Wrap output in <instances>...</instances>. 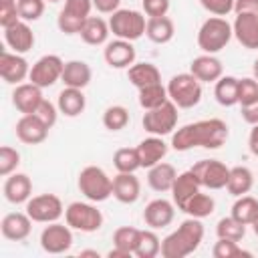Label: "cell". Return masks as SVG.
Returning a JSON list of instances; mask_svg holds the SVG:
<instances>
[{"instance_id":"obj_3","label":"cell","mask_w":258,"mask_h":258,"mask_svg":"<svg viewBox=\"0 0 258 258\" xmlns=\"http://www.w3.org/2000/svg\"><path fill=\"white\" fill-rule=\"evenodd\" d=\"M232 36V24L224 16H210L198 30V46L206 54H216L228 46Z\"/></svg>"},{"instance_id":"obj_25","label":"cell","mask_w":258,"mask_h":258,"mask_svg":"<svg viewBox=\"0 0 258 258\" xmlns=\"http://www.w3.org/2000/svg\"><path fill=\"white\" fill-rule=\"evenodd\" d=\"M4 198L10 204H26L32 198V181L26 173H10L4 181Z\"/></svg>"},{"instance_id":"obj_58","label":"cell","mask_w":258,"mask_h":258,"mask_svg":"<svg viewBox=\"0 0 258 258\" xmlns=\"http://www.w3.org/2000/svg\"><path fill=\"white\" fill-rule=\"evenodd\" d=\"M252 230H254V234H256V236H258V218H256V222H254V224H252Z\"/></svg>"},{"instance_id":"obj_36","label":"cell","mask_w":258,"mask_h":258,"mask_svg":"<svg viewBox=\"0 0 258 258\" xmlns=\"http://www.w3.org/2000/svg\"><path fill=\"white\" fill-rule=\"evenodd\" d=\"M161 254V240L155 234L153 228L149 230H139V238H137V246L133 256L137 258H155Z\"/></svg>"},{"instance_id":"obj_4","label":"cell","mask_w":258,"mask_h":258,"mask_svg":"<svg viewBox=\"0 0 258 258\" xmlns=\"http://www.w3.org/2000/svg\"><path fill=\"white\" fill-rule=\"evenodd\" d=\"M79 191L93 204L105 202L113 196V177L107 175V171L99 165H87L79 173Z\"/></svg>"},{"instance_id":"obj_7","label":"cell","mask_w":258,"mask_h":258,"mask_svg":"<svg viewBox=\"0 0 258 258\" xmlns=\"http://www.w3.org/2000/svg\"><path fill=\"white\" fill-rule=\"evenodd\" d=\"M64 220L73 230L91 234L101 230L103 226V214L93 202H73L64 210Z\"/></svg>"},{"instance_id":"obj_17","label":"cell","mask_w":258,"mask_h":258,"mask_svg":"<svg viewBox=\"0 0 258 258\" xmlns=\"http://www.w3.org/2000/svg\"><path fill=\"white\" fill-rule=\"evenodd\" d=\"M0 230L6 240H12V242L26 240L32 230V218L26 212H10L2 218Z\"/></svg>"},{"instance_id":"obj_35","label":"cell","mask_w":258,"mask_h":258,"mask_svg":"<svg viewBox=\"0 0 258 258\" xmlns=\"http://www.w3.org/2000/svg\"><path fill=\"white\" fill-rule=\"evenodd\" d=\"M214 210H216V200L210 194H202V191H198L194 198H189L187 204L181 208L183 214H187L189 218H200V220L212 216Z\"/></svg>"},{"instance_id":"obj_44","label":"cell","mask_w":258,"mask_h":258,"mask_svg":"<svg viewBox=\"0 0 258 258\" xmlns=\"http://www.w3.org/2000/svg\"><path fill=\"white\" fill-rule=\"evenodd\" d=\"M44 4L46 0H18L16 8H18V16L24 22H34L44 14Z\"/></svg>"},{"instance_id":"obj_5","label":"cell","mask_w":258,"mask_h":258,"mask_svg":"<svg viewBox=\"0 0 258 258\" xmlns=\"http://www.w3.org/2000/svg\"><path fill=\"white\" fill-rule=\"evenodd\" d=\"M167 95L177 109H191L202 101V83L191 73L173 75L167 83Z\"/></svg>"},{"instance_id":"obj_47","label":"cell","mask_w":258,"mask_h":258,"mask_svg":"<svg viewBox=\"0 0 258 258\" xmlns=\"http://www.w3.org/2000/svg\"><path fill=\"white\" fill-rule=\"evenodd\" d=\"M58 107L54 105V103H50L48 99H42V103L38 105V109L34 111V115L50 129V127H54V123H56V119H58Z\"/></svg>"},{"instance_id":"obj_22","label":"cell","mask_w":258,"mask_h":258,"mask_svg":"<svg viewBox=\"0 0 258 258\" xmlns=\"http://www.w3.org/2000/svg\"><path fill=\"white\" fill-rule=\"evenodd\" d=\"M189 73L200 81V83H216L220 77H224V67L222 60L216 58L214 54H200L191 60Z\"/></svg>"},{"instance_id":"obj_15","label":"cell","mask_w":258,"mask_h":258,"mask_svg":"<svg viewBox=\"0 0 258 258\" xmlns=\"http://www.w3.org/2000/svg\"><path fill=\"white\" fill-rule=\"evenodd\" d=\"M173 218H175V204L163 198L151 200L143 210V222L153 230L167 228L173 222Z\"/></svg>"},{"instance_id":"obj_43","label":"cell","mask_w":258,"mask_h":258,"mask_svg":"<svg viewBox=\"0 0 258 258\" xmlns=\"http://www.w3.org/2000/svg\"><path fill=\"white\" fill-rule=\"evenodd\" d=\"M258 101V81L254 77L238 79V105L246 107Z\"/></svg>"},{"instance_id":"obj_6","label":"cell","mask_w":258,"mask_h":258,"mask_svg":"<svg viewBox=\"0 0 258 258\" xmlns=\"http://www.w3.org/2000/svg\"><path fill=\"white\" fill-rule=\"evenodd\" d=\"M147 18L139 10H129V8H119L117 12L111 14L109 18V28L117 38L123 40H137L145 34Z\"/></svg>"},{"instance_id":"obj_14","label":"cell","mask_w":258,"mask_h":258,"mask_svg":"<svg viewBox=\"0 0 258 258\" xmlns=\"http://www.w3.org/2000/svg\"><path fill=\"white\" fill-rule=\"evenodd\" d=\"M0 75H2L4 83L20 85L30 75V64L22 54L10 52V50H2L0 52Z\"/></svg>"},{"instance_id":"obj_40","label":"cell","mask_w":258,"mask_h":258,"mask_svg":"<svg viewBox=\"0 0 258 258\" xmlns=\"http://www.w3.org/2000/svg\"><path fill=\"white\" fill-rule=\"evenodd\" d=\"M137 238H139V230L133 226H121L113 232V246L121 252H125L127 256H133L135 246H137Z\"/></svg>"},{"instance_id":"obj_24","label":"cell","mask_w":258,"mask_h":258,"mask_svg":"<svg viewBox=\"0 0 258 258\" xmlns=\"http://www.w3.org/2000/svg\"><path fill=\"white\" fill-rule=\"evenodd\" d=\"M141 196V181L135 173H121L113 177V198L121 204H135Z\"/></svg>"},{"instance_id":"obj_37","label":"cell","mask_w":258,"mask_h":258,"mask_svg":"<svg viewBox=\"0 0 258 258\" xmlns=\"http://www.w3.org/2000/svg\"><path fill=\"white\" fill-rule=\"evenodd\" d=\"M230 216H234L238 222H242L246 226H252L258 218V200L254 196H248V194L236 198Z\"/></svg>"},{"instance_id":"obj_28","label":"cell","mask_w":258,"mask_h":258,"mask_svg":"<svg viewBox=\"0 0 258 258\" xmlns=\"http://www.w3.org/2000/svg\"><path fill=\"white\" fill-rule=\"evenodd\" d=\"M175 177H177L175 167H173L171 163H165V161L155 163V165L149 167V171H147V183H149V187H151L153 191H159V194L171 191V185H173Z\"/></svg>"},{"instance_id":"obj_56","label":"cell","mask_w":258,"mask_h":258,"mask_svg":"<svg viewBox=\"0 0 258 258\" xmlns=\"http://www.w3.org/2000/svg\"><path fill=\"white\" fill-rule=\"evenodd\" d=\"M252 73H254V79L258 81V58L254 60V67H252Z\"/></svg>"},{"instance_id":"obj_11","label":"cell","mask_w":258,"mask_h":258,"mask_svg":"<svg viewBox=\"0 0 258 258\" xmlns=\"http://www.w3.org/2000/svg\"><path fill=\"white\" fill-rule=\"evenodd\" d=\"M189 169L194 171L202 187H208V189L226 187L228 177H230V167L220 159H200Z\"/></svg>"},{"instance_id":"obj_33","label":"cell","mask_w":258,"mask_h":258,"mask_svg":"<svg viewBox=\"0 0 258 258\" xmlns=\"http://www.w3.org/2000/svg\"><path fill=\"white\" fill-rule=\"evenodd\" d=\"M254 185V173L246 167V165H236V167H230V177H228V183H226V189L234 196V198H240V196H246Z\"/></svg>"},{"instance_id":"obj_16","label":"cell","mask_w":258,"mask_h":258,"mask_svg":"<svg viewBox=\"0 0 258 258\" xmlns=\"http://www.w3.org/2000/svg\"><path fill=\"white\" fill-rule=\"evenodd\" d=\"M135 56H137V52H135L133 42L123 40V38L107 42L105 50H103V58L111 69H129L135 62Z\"/></svg>"},{"instance_id":"obj_10","label":"cell","mask_w":258,"mask_h":258,"mask_svg":"<svg viewBox=\"0 0 258 258\" xmlns=\"http://www.w3.org/2000/svg\"><path fill=\"white\" fill-rule=\"evenodd\" d=\"M64 206L60 202L58 196L54 194H40V196H32L26 202V214L32 218V222L38 224H50V222H58L60 216H64Z\"/></svg>"},{"instance_id":"obj_52","label":"cell","mask_w":258,"mask_h":258,"mask_svg":"<svg viewBox=\"0 0 258 258\" xmlns=\"http://www.w3.org/2000/svg\"><path fill=\"white\" fill-rule=\"evenodd\" d=\"M121 6V0H93V8H97V12L101 14H113L117 12Z\"/></svg>"},{"instance_id":"obj_1","label":"cell","mask_w":258,"mask_h":258,"mask_svg":"<svg viewBox=\"0 0 258 258\" xmlns=\"http://www.w3.org/2000/svg\"><path fill=\"white\" fill-rule=\"evenodd\" d=\"M228 125L222 119H202L196 123H187L173 131L171 147L175 151H189L194 147L204 149H220L228 141Z\"/></svg>"},{"instance_id":"obj_18","label":"cell","mask_w":258,"mask_h":258,"mask_svg":"<svg viewBox=\"0 0 258 258\" xmlns=\"http://www.w3.org/2000/svg\"><path fill=\"white\" fill-rule=\"evenodd\" d=\"M232 32L244 48L248 50L258 48V16L256 14H236L232 22Z\"/></svg>"},{"instance_id":"obj_51","label":"cell","mask_w":258,"mask_h":258,"mask_svg":"<svg viewBox=\"0 0 258 258\" xmlns=\"http://www.w3.org/2000/svg\"><path fill=\"white\" fill-rule=\"evenodd\" d=\"M234 12L258 16V0H234Z\"/></svg>"},{"instance_id":"obj_38","label":"cell","mask_w":258,"mask_h":258,"mask_svg":"<svg viewBox=\"0 0 258 258\" xmlns=\"http://www.w3.org/2000/svg\"><path fill=\"white\" fill-rule=\"evenodd\" d=\"M139 91V105L145 109V111H149V109H155V107H159V105H163L167 99H169V95H167V87H163L161 83H155V85H147V87H143V89H137Z\"/></svg>"},{"instance_id":"obj_19","label":"cell","mask_w":258,"mask_h":258,"mask_svg":"<svg viewBox=\"0 0 258 258\" xmlns=\"http://www.w3.org/2000/svg\"><path fill=\"white\" fill-rule=\"evenodd\" d=\"M42 99H44L42 97V89L38 85H34V83H20L12 91V105L22 115L34 113L38 109V105L42 103Z\"/></svg>"},{"instance_id":"obj_32","label":"cell","mask_w":258,"mask_h":258,"mask_svg":"<svg viewBox=\"0 0 258 258\" xmlns=\"http://www.w3.org/2000/svg\"><path fill=\"white\" fill-rule=\"evenodd\" d=\"M127 79L133 87L143 89L147 85L161 83V73L153 62H133L127 69Z\"/></svg>"},{"instance_id":"obj_55","label":"cell","mask_w":258,"mask_h":258,"mask_svg":"<svg viewBox=\"0 0 258 258\" xmlns=\"http://www.w3.org/2000/svg\"><path fill=\"white\" fill-rule=\"evenodd\" d=\"M81 256H93V258H99V252H97V250H81Z\"/></svg>"},{"instance_id":"obj_26","label":"cell","mask_w":258,"mask_h":258,"mask_svg":"<svg viewBox=\"0 0 258 258\" xmlns=\"http://www.w3.org/2000/svg\"><path fill=\"white\" fill-rule=\"evenodd\" d=\"M137 151H139L141 167L149 169V167H153L155 163H159L167 155V143L159 135H151V137H145L137 145Z\"/></svg>"},{"instance_id":"obj_12","label":"cell","mask_w":258,"mask_h":258,"mask_svg":"<svg viewBox=\"0 0 258 258\" xmlns=\"http://www.w3.org/2000/svg\"><path fill=\"white\" fill-rule=\"evenodd\" d=\"M62 69H64V60L58 54H44V56H40L30 67L28 81L34 83V85H38L40 89L52 87L56 81H60Z\"/></svg>"},{"instance_id":"obj_42","label":"cell","mask_w":258,"mask_h":258,"mask_svg":"<svg viewBox=\"0 0 258 258\" xmlns=\"http://www.w3.org/2000/svg\"><path fill=\"white\" fill-rule=\"evenodd\" d=\"M216 234H218V238H228V240L240 242L246 236V224L238 222L234 216H228L216 224Z\"/></svg>"},{"instance_id":"obj_39","label":"cell","mask_w":258,"mask_h":258,"mask_svg":"<svg viewBox=\"0 0 258 258\" xmlns=\"http://www.w3.org/2000/svg\"><path fill=\"white\" fill-rule=\"evenodd\" d=\"M113 165L121 173H135L137 169H141L137 147H121V149H117L115 155H113Z\"/></svg>"},{"instance_id":"obj_21","label":"cell","mask_w":258,"mask_h":258,"mask_svg":"<svg viewBox=\"0 0 258 258\" xmlns=\"http://www.w3.org/2000/svg\"><path fill=\"white\" fill-rule=\"evenodd\" d=\"M2 30H4V42L8 44V48L12 52L24 54L34 46V32L28 26V22L18 20L16 24H12L8 28H2Z\"/></svg>"},{"instance_id":"obj_27","label":"cell","mask_w":258,"mask_h":258,"mask_svg":"<svg viewBox=\"0 0 258 258\" xmlns=\"http://www.w3.org/2000/svg\"><path fill=\"white\" fill-rule=\"evenodd\" d=\"M91 77H93V71L85 60H69V62H64L60 81L64 87L85 89L91 83Z\"/></svg>"},{"instance_id":"obj_20","label":"cell","mask_w":258,"mask_h":258,"mask_svg":"<svg viewBox=\"0 0 258 258\" xmlns=\"http://www.w3.org/2000/svg\"><path fill=\"white\" fill-rule=\"evenodd\" d=\"M16 137L26 145H38L48 137V127L34 115H22L16 121Z\"/></svg>"},{"instance_id":"obj_9","label":"cell","mask_w":258,"mask_h":258,"mask_svg":"<svg viewBox=\"0 0 258 258\" xmlns=\"http://www.w3.org/2000/svg\"><path fill=\"white\" fill-rule=\"evenodd\" d=\"M93 0H64V6L58 12L56 26L64 34H79L85 20L91 16Z\"/></svg>"},{"instance_id":"obj_46","label":"cell","mask_w":258,"mask_h":258,"mask_svg":"<svg viewBox=\"0 0 258 258\" xmlns=\"http://www.w3.org/2000/svg\"><path fill=\"white\" fill-rule=\"evenodd\" d=\"M18 165H20V153L10 145H2L0 147V175L8 177L10 173L16 171Z\"/></svg>"},{"instance_id":"obj_50","label":"cell","mask_w":258,"mask_h":258,"mask_svg":"<svg viewBox=\"0 0 258 258\" xmlns=\"http://www.w3.org/2000/svg\"><path fill=\"white\" fill-rule=\"evenodd\" d=\"M18 20H20V16H18V8H16V4L0 6V26H2V28H8V26L16 24Z\"/></svg>"},{"instance_id":"obj_45","label":"cell","mask_w":258,"mask_h":258,"mask_svg":"<svg viewBox=\"0 0 258 258\" xmlns=\"http://www.w3.org/2000/svg\"><path fill=\"white\" fill-rule=\"evenodd\" d=\"M214 258H238V256H250V252L242 250L238 246L236 240H228V238H218V242L212 248Z\"/></svg>"},{"instance_id":"obj_53","label":"cell","mask_w":258,"mask_h":258,"mask_svg":"<svg viewBox=\"0 0 258 258\" xmlns=\"http://www.w3.org/2000/svg\"><path fill=\"white\" fill-rule=\"evenodd\" d=\"M242 119H244L248 125H256V123H258V101L252 103V105L242 107Z\"/></svg>"},{"instance_id":"obj_8","label":"cell","mask_w":258,"mask_h":258,"mask_svg":"<svg viewBox=\"0 0 258 258\" xmlns=\"http://www.w3.org/2000/svg\"><path fill=\"white\" fill-rule=\"evenodd\" d=\"M141 123H143V129L151 135H159V137L169 135L177 125V105L167 99L163 105L145 111Z\"/></svg>"},{"instance_id":"obj_49","label":"cell","mask_w":258,"mask_h":258,"mask_svg":"<svg viewBox=\"0 0 258 258\" xmlns=\"http://www.w3.org/2000/svg\"><path fill=\"white\" fill-rule=\"evenodd\" d=\"M143 12L147 14V18L153 16H167L169 12V0H141Z\"/></svg>"},{"instance_id":"obj_30","label":"cell","mask_w":258,"mask_h":258,"mask_svg":"<svg viewBox=\"0 0 258 258\" xmlns=\"http://www.w3.org/2000/svg\"><path fill=\"white\" fill-rule=\"evenodd\" d=\"M56 107L64 117H79L85 107H87V99L83 95V89H73V87H64L58 93L56 99Z\"/></svg>"},{"instance_id":"obj_13","label":"cell","mask_w":258,"mask_h":258,"mask_svg":"<svg viewBox=\"0 0 258 258\" xmlns=\"http://www.w3.org/2000/svg\"><path fill=\"white\" fill-rule=\"evenodd\" d=\"M73 246V228L60 222H50L40 232V248L48 254H64Z\"/></svg>"},{"instance_id":"obj_48","label":"cell","mask_w":258,"mask_h":258,"mask_svg":"<svg viewBox=\"0 0 258 258\" xmlns=\"http://www.w3.org/2000/svg\"><path fill=\"white\" fill-rule=\"evenodd\" d=\"M200 4L214 16H228L234 12V0H200Z\"/></svg>"},{"instance_id":"obj_54","label":"cell","mask_w":258,"mask_h":258,"mask_svg":"<svg viewBox=\"0 0 258 258\" xmlns=\"http://www.w3.org/2000/svg\"><path fill=\"white\" fill-rule=\"evenodd\" d=\"M248 147H250V153L258 157V123L252 125V129H250V135H248Z\"/></svg>"},{"instance_id":"obj_41","label":"cell","mask_w":258,"mask_h":258,"mask_svg":"<svg viewBox=\"0 0 258 258\" xmlns=\"http://www.w3.org/2000/svg\"><path fill=\"white\" fill-rule=\"evenodd\" d=\"M129 123V111L123 105H111L103 113V125L109 131H121Z\"/></svg>"},{"instance_id":"obj_57","label":"cell","mask_w":258,"mask_h":258,"mask_svg":"<svg viewBox=\"0 0 258 258\" xmlns=\"http://www.w3.org/2000/svg\"><path fill=\"white\" fill-rule=\"evenodd\" d=\"M18 0H0V6H8V4H16Z\"/></svg>"},{"instance_id":"obj_29","label":"cell","mask_w":258,"mask_h":258,"mask_svg":"<svg viewBox=\"0 0 258 258\" xmlns=\"http://www.w3.org/2000/svg\"><path fill=\"white\" fill-rule=\"evenodd\" d=\"M79 34H81L83 42H87L91 46H101V44H107L111 28H109V22L103 20L101 16H89Z\"/></svg>"},{"instance_id":"obj_2","label":"cell","mask_w":258,"mask_h":258,"mask_svg":"<svg viewBox=\"0 0 258 258\" xmlns=\"http://www.w3.org/2000/svg\"><path fill=\"white\" fill-rule=\"evenodd\" d=\"M202 240H204L202 220L187 218L177 226V230H173L161 240V256L163 258H185L200 248Z\"/></svg>"},{"instance_id":"obj_31","label":"cell","mask_w":258,"mask_h":258,"mask_svg":"<svg viewBox=\"0 0 258 258\" xmlns=\"http://www.w3.org/2000/svg\"><path fill=\"white\" fill-rule=\"evenodd\" d=\"M175 34V24L169 16H153L147 18L145 36L155 44H167Z\"/></svg>"},{"instance_id":"obj_59","label":"cell","mask_w":258,"mask_h":258,"mask_svg":"<svg viewBox=\"0 0 258 258\" xmlns=\"http://www.w3.org/2000/svg\"><path fill=\"white\" fill-rule=\"evenodd\" d=\"M46 2H60V0H46Z\"/></svg>"},{"instance_id":"obj_34","label":"cell","mask_w":258,"mask_h":258,"mask_svg":"<svg viewBox=\"0 0 258 258\" xmlns=\"http://www.w3.org/2000/svg\"><path fill=\"white\" fill-rule=\"evenodd\" d=\"M214 97L222 107H234L238 105V79L236 77H220L214 87Z\"/></svg>"},{"instance_id":"obj_23","label":"cell","mask_w":258,"mask_h":258,"mask_svg":"<svg viewBox=\"0 0 258 258\" xmlns=\"http://www.w3.org/2000/svg\"><path fill=\"white\" fill-rule=\"evenodd\" d=\"M200 189H202V183L198 181V177L194 175V171L187 169V171H183V173H177V177H175V181H173L169 194H171V200H173L175 208L181 210V208L187 204V200L194 198Z\"/></svg>"}]
</instances>
